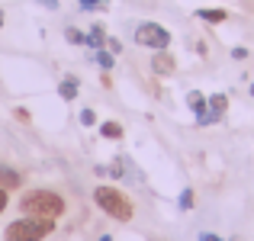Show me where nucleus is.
I'll list each match as a JSON object with an SVG mask.
<instances>
[{
    "label": "nucleus",
    "instance_id": "obj_1",
    "mask_svg": "<svg viewBox=\"0 0 254 241\" xmlns=\"http://www.w3.org/2000/svg\"><path fill=\"white\" fill-rule=\"evenodd\" d=\"M19 209L23 216H36V219H62L64 216V196L55 190H29L19 196Z\"/></svg>",
    "mask_w": 254,
    "mask_h": 241
},
{
    "label": "nucleus",
    "instance_id": "obj_2",
    "mask_svg": "<svg viewBox=\"0 0 254 241\" xmlns=\"http://www.w3.org/2000/svg\"><path fill=\"white\" fill-rule=\"evenodd\" d=\"M93 203L110 219H116V222H132V216H135L132 199L126 196L123 190H116V186H97V190H93Z\"/></svg>",
    "mask_w": 254,
    "mask_h": 241
},
{
    "label": "nucleus",
    "instance_id": "obj_3",
    "mask_svg": "<svg viewBox=\"0 0 254 241\" xmlns=\"http://www.w3.org/2000/svg\"><path fill=\"white\" fill-rule=\"evenodd\" d=\"M55 232V219H36V216H23L16 222L6 225L3 241H42L45 235Z\"/></svg>",
    "mask_w": 254,
    "mask_h": 241
},
{
    "label": "nucleus",
    "instance_id": "obj_4",
    "mask_svg": "<svg viewBox=\"0 0 254 241\" xmlns=\"http://www.w3.org/2000/svg\"><path fill=\"white\" fill-rule=\"evenodd\" d=\"M135 45H142V49H151V52H164L171 45V32L164 29L161 23H138L135 26Z\"/></svg>",
    "mask_w": 254,
    "mask_h": 241
},
{
    "label": "nucleus",
    "instance_id": "obj_5",
    "mask_svg": "<svg viewBox=\"0 0 254 241\" xmlns=\"http://www.w3.org/2000/svg\"><path fill=\"white\" fill-rule=\"evenodd\" d=\"M206 116H203V122L199 125H212V122H219V119H222V113L229 110V97H225V93H212V97H206Z\"/></svg>",
    "mask_w": 254,
    "mask_h": 241
},
{
    "label": "nucleus",
    "instance_id": "obj_6",
    "mask_svg": "<svg viewBox=\"0 0 254 241\" xmlns=\"http://www.w3.org/2000/svg\"><path fill=\"white\" fill-rule=\"evenodd\" d=\"M174 68H177V61L168 55V49H164V52H155V58H151V71H155V74L168 77V74H174Z\"/></svg>",
    "mask_w": 254,
    "mask_h": 241
},
{
    "label": "nucleus",
    "instance_id": "obj_7",
    "mask_svg": "<svg viewBox=\"0 0 254 241\" xmlns=\"http://www.w3.org/2000/svg\"><path fill=\"white\" fill-rule=\"evenodd\" d=\"M0 186H3V190H16V186H23V174L13 171L10 164H0Z\"/></svg>",
    "mask_w": 254,
    "mask_h": 241
},
{
    "label": "nucleus",
    "instance_id": "obj_8",
    "mask_svg": "<svg viewBox=\"0 0 254 241\" xmlns=\"http://www.w3.org/2000/svg\"><path fill=\"white\" fill-rule=\"evenodd\" d=\"M187 106L196 113V125H199V122H203V116H206V106H209V103H206V97L199 90H190V93H187Z\"/></svg>",
    "mask_w": 254,
    "mask_h": 241
},
{
    "label": "nucleus",
    "instance_id": "obj_9",
    "mask_svg": "<svg viewBox=\"0 0 254 241\" xmlns=\"http://www.w3.org/2000/svg\"><path fill=\"white\" fill-rule=\"evenodd\" d=\"M77 93H81V80H77V77H64L62 84H58V97L68 100V103L77 100Z\"/></svg>",
    "mask_w": 254,
    "mask_h": 241
},
{
    "label": "nucleus",
    "instance_id": "obj_10",
    "mask_svg": "<svg viewBox=\"0 0 254 241\" xmlns=\"http://www.w3.org/2000/svg\"><path fill=\"white\" fill-rule=\"evenodd\" d=\"M196 19H203V23H225V19H229V13L219 10V6H199V10H196Z\"/></svg>",
    "mask_w": 254,
    "mask_h": 241
},
{
    "label": "nucleus",
    "instance_id": "obj_11",
    "mask_svg": "<svg viewBox=\"0 0 254 241\" xmlns=\"http://www.w3.org/2000/svg\"><path fill=\"white\" fill-rule=\"evenodd\" d=\"M87 45H90L93 52H97V49H103V45H106V32H103V26H93V29L87 32Z\"/></svg>",
    "mask_w": 254,
    "mask_h": 241
},
{
    "label": "nucleus",
    "instance_id": "obj_12",
    "mask_svg": "<svg viewBox=\"0 0 254 241\" xmlns=\"http://www.w3.org/2000/svg\"><path fill=\"white\" fill-rule=\"evenodd\" d=\"M100 135H103V138H113V142H119V138H123V125L113 122V119H106V122L100 125Z\"/></svg>",
    "mask_w": 254,
    "mask_h": 241
},
{
    "label": "nucleus",
    "instance_id": "obj_13",
    "mask_svg": "<svg viewBox=\"0 0 254 241\" xmlns=\"http://www.w3.org/2000/svg\"><path fill=\"white\" fill-rule=\"evenodd\" d=\"M93 58H97V64H100L103 71H113V64H116V58H113V52H106V45L93 52Z\"/></svg>",
    "mask_w": 254,
    "mask_h": 241
},
{
    "label": "nucleus",
    "instance_id": "obj_14",
    "mask_svg": "<svg viewBox=\"0 0 254 241\" xmlns=\"http://www.w3.org/2000/svg\"><path fill=\"white\" fill-rule=\"evenodd\" d=\"M64 39H68L71 45H87V36L81 29H74V26H68V29H64Z\"/></svg>",
    "mask_w": 254,
    "mask_h": 241
},
{
    "label": "nucleus",
    "instance_id": "obj_15",
    "mask_svg": "<svg viewBox=\"0 0 254 241\" xmlns=\"http://www.w3.org/2000/svg\"><path fill=\"white\" fill-rule=\"evenodd\" d=\"M81 10H106V0H77Z\"/></svg>",
    "mask_w": 254,
    "mask_h": 241
},
{
    "label": "nucleus",
    "instance_id": "obj_16",
    "mask_svg": "<svg viewBox=\"0 0 254 241\" xmlns=\"http://www.w3.org/2000/svg\"><path fill=\"white\" fill-rule=\"evenodd\" d=\"M177 203H180V209H193V190H190V186H187V190L180 193Z\"/></svg>",
    "mask_w": 254,
    "mask_h": 241
},
{
    "label": "nucleus",
    "instance_id": "obj_17",
    "mask_svg": "<svg viewBox=\"0 0 254 241\" xmlns=\"http://www.w3.org/2000/svg\"><path fill=\"white\" fill-rule=\"evenodd\" d=\"M97 122V113L93 110H81V125H93Z\"/></svg>",
    "mask_w": 254,
    "mask_h": 241
},
{
    "label": "nucleus",
    "instance_id": "obj_18",
    "mask_svg": "<svg viewBox=\"0 0 254 241\" xmlns=\"http://www.w3.org/2000/svg\"><path fill=\"white\" fill-rule=\"evenodd\" d=\"M106 45H110L113 55H119V52H123V42H119V39H106Z\"/></svg>",
    "mask_w": 254,
    "mask_h": 241
},
{
    "label": "nucleus",
    "instance_id": "obj_19",
    "mask_svg": "<svg viewBox=\"0 0 254 241\" xmlns=\"http://www.w3.org/2000/svg\"><path fill=\"white\" fill-rule=\"evenodd\" d=\"M232 58H235V61H245V58H248V49H242V45L232 49Z\"/></svg>",
    "mask_w": 254,
    "mask_h": 241
},
{
    "label": "nucleus",
    "instance_id": "obj_20",
    "mask_svg": "<svg viewBox=\"0 0 254 241\" xmlns=\"http://www.w3.org/2000/svg\"><path fill=\"white\" fill-rule=\"evenodd\" d=\"M6 206H10V196H6V190L0 186V216H3V209H6Z\"/></svg>",
    "mask_w": 254,
    "mask_h": 241
},
{
    "label": "nucleus",
    "instance_id": "obj_21",
    "mask_svg": "<svg viewBox=\"0 0 254 241\" xmlns=\"http://www.w3.org/2000/svg\"><path fill=\"white\" fill-rule=\"evenodd\" d=\"M199 241H222V238L212 235V232H199Z\"/></svg>",
    "mask_w": 254,
    "mask_h": 241
},
{
    "label": "nucleus",
    "instance_id": "obj_22",
    "mask_svg": "<svg viewBox=\"0 0 254 241\" xmlns=\"http://www.w3.org/2000/svg\"><path fill=\"white\" fill-rule=\"evenodd\" d=\"M45 6H49V10H58V0H45Z\"/></svg>",
    "mask_w": 254,
    "mask_h": 241
},
{
    "label": "nucleus",
    "instance_id": "obj_23",
    "mask_svg": "<svg viewBox=\"0 0 254 241\" xmlns=\"http://www.w3.org/2000/svg\"><path fill=\"white\" fill-rule=\"evenodd\" d=\"M3 23H6V16H3V10H0V29H3Z\"/></svg>",
    "mask_w": 254,
    "mask_h": 241
},
{
    "label": "nucleus",
    "instance_id": "obj_24",
    "mask_svg": "<svg viewBox=\"0 0 254 241\" xmlns=\"http://www.w3.org/2000/svg\"><path fill=\"white\" fill-rule=\"evenodd\" d=\"M97 241H113V235H100V238H97Z\"/></svg>",
    "mask_w": 254,
    "mask_h": 241
},
{
    "label": "nucleus",
    "instance_id": "obj_25",
    "mask_svg": "<svg viewBox=\"0 0 254 241\" xmlns=\"http://www.w3.org/2000/svg\"><path fill=\"white\" fill-rule=\"evenodd\" d=\"M251 97H254V84H251Z\"/></svg>",
    "mask_w": 254,
    "mask_h": 241
},
{
    "label": "nucleus",
    "instance_id": "obj_26",
    "mask_svg": "<svg viewBox=\"0 0 254 241\" xmlns=\"http://www.w3.org/2000/svg\"><path fill=\"white\" fill-rule=\"evenodd\" d=\"M42 3H45V0H42Z\"/></svg>",
    "mask_w": 254,
    "mask_h": 241
}]
</instances>
